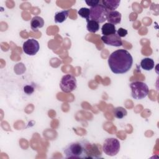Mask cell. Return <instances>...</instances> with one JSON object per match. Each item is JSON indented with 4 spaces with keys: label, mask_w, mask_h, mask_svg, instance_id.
Masks as SVG:
<instances>
[{
    "label": "cell",
    "mask_w": 159,
    "mask_h": 159,
    "mask_svg": "<svg viewBox=\"0 0 159 159\" xmlns=\"http://www.w3.org/2000/svg\"><path fill=\"white\" fill-rule=\"evenodd\" d=\"M87 21V25L86 28L87 30L89 32L95 33L98 32L99 29V24L97 22L93 20H88Z\"/></svg>",
    "instance_id": "16"
},
{
    "label": "cell",
    "mask_w": 159,
    "mask_h": 159,
    "mask_svg": "<svg viewBox=\"0 0 159 159\" xmlns=\"http://www.w3.org/2000/svg\"><path fill=\"white\" fill-rule=\"evenodd\" d=\"M121 14L117 11H110L108 12L107 20L108 21V23L112 24L113 25H116L117 24H119L121 21Z\"/></svg>",
    "instance_id": "10"
},
{
    "label": "cell",
    "mask_w": 159,
    "mask_h": 159,
    "mask_svg": "<svg viewBox=\"0 0 159 159\" xmlns=\"http://www.w3.org/2000/svg\"><path fill=\"white\" fill-rule=\"evenodd\" d=\"M85 2L87 4L88 6L90 7H94L99 3H101V1L99 0H86L85 1Z\"/></svg>",
    "instance_id": "21"
},
{
    "label": "cell",
    "mask_w": 159,
    "mask_h": 159,
    "mask_svg": "<svg viewBox=\"0 0 159 159\" xmlns=\"http://www.w3.org/2000/svg\"><path fill=\"white\" fill-rule=\"evenodd\" d=\"M34 88L32 85H25L24 87V92L27 94H31L34 91Z\"/></svg>",
    "instance_id": "19"
},
{
    "label": "cell",
    "mask_w": 159,
    "mask_h": 159,
    "mask_svg": "<svg viewBox=\"0 0 159 159\" xmlns=\"http://www.w3.org/2000/svg\"><path fill=\"white\" fill-rule=\"evenodd\" d=\"M102 148L99 144L88 142L86 158H100L102 157Z\"/></svg>",
    "instance_id": "8"
},
{
    "label": "cell",
    "mask_w": 159,
    "mask_h": 159,
    "mask_svg": "<svg viewBox=\"0 0 159 159\" xmlns=\"http://www.w3.org/2000/svg\"><path fill=\"white\" fill-rule=\"evenodd\" d=\"M78 14L81 17L85 18L86 19V20H88L89 17V14H90V11H89V9H88V8L81 7L78 10Z\"/></svg>",
    "instance_id": "18"
},
{
    "label": "cell",
    "mask_w": 159,
    "mask_h": 159,
    "mask_svg": "<svg viewBox=\"0 0 159 159\" xmlns=\"http://www.w3.org/2000/svg\"><path fill=\"white\" fill-rule=\"evenodd\" d=\"M101 40L105 44L111 46L120 47L122 45V39L117 34L109 35H103L101 37Z\"/></svg>",
    "instance_id": "9"
},
{
    "label": "cell",
    "mask_w": 159,
    "mask_h": 159,
    "mask_svg": "<svg viewBox=\"0 0 159 159\" xmlns=\"http://www.w3.org/2000/svg\"><path fill=\"white\" fill-rule=\"evenodd\" d=\"M102 34L104 35L114 34L116 32V29L114 25L110 23H105L101 27Z\"/></svg>",
    "instance_id": "13"
},
{
    "label": "cell",
    "mask_w": 159,
    "mask_h": 159,
    "mask_svg": "<svg viewBox=\"0 0 159 159\" xmlns=\"http://www.w3.org/2000/svg\"><path fill=\"white\" fill-rule=\"evenodd\" d=\"M155 62L152 58H145L140 62V66L142 69L146 71H150L154 68Z\"/></svg>",
    "instance_id": "14"
},
{
    "label": "cell",
    "mask_w": 159,
    "mask_h": 159,
    "mask_svg": "<svg viewBox=\"0 0 159 159\" xmlns=\"http://www.w3.org/2000/svg\"><path fill=\"white\" fill-rule=\"evenodd\" d=\"M113 114L115 117H116L117 119H120L127 116V112L125 108L119 106L114 109Z\"/></svg>",
    "instance_id": "17"
},
{
    "label": "cell",
    "mask_w": 159,
    "mask_h": 159,
    "mask_svg": "<svg viewBox=\"0 0 159 159\" xmlns=\"http://www.w3.org/2000/svg\"><path fill=\"white\" fill-rule=\"evenodd\" d=\"M120 148L119 141L116 138H107L104 142L102 150L108 156H115L118 153Z\"/></svg>",
    "instance_id": "5"
},
{
    "label": "cell",
    "mask_w": 159,
    "mask_h": 159,
    "mask_svg": "<svg viewBox=\"0 0 159 159\" xmlns=\"http://www.w3.org/2000/svg\"><path fill=\"white\" fill-rule=\"evenodd\" d=\"M60 87L61 91L65 93L72 92L77 87L76 78L73 75L70 74L63 76L60 83Z\"/></svg>",
    "instance_id": "6"
},
{
    "label": "cell",
    "mask_w": 159,
    "mask_h": 159,
    "mask_svg": "<svg viewBox=\"0 0 159 159\" xmlns=\"http://www.w3.org/2000/svg\"><path fill=\"white\" fill-rule=\"evenodd\" d=\"M120 3V0H102L101 4H102L108 12L114 11L119 6Z\"/></svg>",
    "instance_id": "11"
},
{
    "label": "cell",
    "mask_w": 159,
    "mask_h": 159,
    "mask_svg": "<svg viewBox=\"0 0 159 159\" xmlns=\"http://www.w3.org/2000/svg\"><path fill=\"white\" fill-rule=\"evenodd\" d=\"M132 97L135 99L145 98L149 91L148 86L142 81H134L130 84Z\"/></svg>",
    "instance_id": "4"
},
{
    "label": "cell",
    "mask_w": 159,
    "mask_h": 159,
    "mask_svg": "<svg viewBox=\"0 0 159 159\" xmlns=\"http://www.w3.org/2000/svg\"><path fill=\"white\" fill-rule=\"evenodd\" d=\"M127 30L124 28H119L117 31V34L121 38V37H124L126 36V35H127Z\"/></svg>",
    "instance_id": "20"
},
{
    "label": "cell",
    "mask_w": 159,
    "mask_h": 159,
    "mask_svg": "<svg viewBox=\"0 0 159 159\" xmlns=\"http://www.w3.org/2000/svg\"><path fill=\"white\" fill-rule=\"evenodd\" d=\"M40 48V45L37 40L34 39H30L24 42L22 49L25 53L32 56L35 55Z\"/></svg>",
    "instance_id": "7"
},
{
    "label": "cell",
    "mask_w": 159,
    "mask_h": 159,
    "mask_svg": "<svg viewBox=\"0 0 159 159\" xmlns=\"http://www.w3.org/2000/svg\"><path fill=\"white\" fill-rule=\"evenodd\" d=\"M44 25L43 18L40 16H34L30 21V27L34 30H37L39 28H42Z\"/></svg>",
    "instance_id": "12"
},
{
    "label": "cell",
    "mask_w": 159,
    "mask_h": 159,
    "mask_svg": "<svg viewBox=\"0 0 159 159\" xmlns=\"http://www.w3.org/2000/svg\"><path fill=\"white\" fill-rule=\"evenodd\" d=\"M108 65L115 74L127 73L132 67L133 58L126 50L119 49L113 52L108 58Z\"/></svg>",
    "instance_id": "1"
},
{
    "label": "cell",
    "mask_w": 159,
    "mask_h": 159,
    "mask_svg": "<svg viewBox=\"0 0 159 159\" xmlns=\"http://www.w3.org/2000/svg\"><path fill=\"white\" fill-rule=\"evenodd\" d=\"M69 14V10H63L57 12L54 16V20L56 23H62L66 20Z\"/></svg>",
    "instance_id": "15"
},
{
    "label": "cell",
    "mask_w": 159,
    "mask_h": 159,
    "mask_svg": "<svg viewBox=\"0 0 159 159\" xmlns=\"http://www.w3.org/2000/svg\"><path fill=\"white\" fill-rule=\"evenodd\" d=\"M88 141L83 139L67 145L63 149L66 158H86V147Z\"/></svg>",
    "instance_id": "2"
},
{
    "label": "cell",
    "mask_w": 159,
    "mask_h": 159,
    "mask_svg": "<svg viewBox=\"0 0 159 159\" xmlns=\"http://www.w3.org/2000/svg\"><path fill=\"white\" fill-rule=\"evenodd\" d=\"M89 20H93L98 23H103L107 20L108 11L101 3L89 9Z\"/></svg>",
    "instance_id": "3"
}]
</instances>
